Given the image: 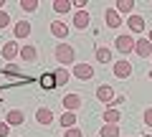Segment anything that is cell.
<instances>
[{"mask_svg": "<svg viewBox=\"0 0 152 137\" xmlns=\"http://www.w3.org/2000/svg\"><path fill=\"white\" fill-rule=\"evenodd\" d=\"M74 76L81 79V81H89V79H94V66L91 64H76L74 66Z\"/></svg>", "mask_w": 152, "mask_h": 137, "instance_id": "obj_4", "label": "cell"}, {"mask_svg": "<svg viewBox=\"0 0 152 137\" xmlns=\"http://www.w3.org/2000/svg\"><path fill=\"white\" fill-rule=\"evenodd\" d=\"M41 86H43V89H53V86H56V79H53V74H46V76L41 79Z\"/></svg>", "mask_w": 152, "mask_h": 137, "instance_id": "obj_26", "label": "cell"}, {"mask_svg": "<svg viewBox=\"0 0 152 137\" xmlns=\"http://www.w3.org/2000/svg\"><path fill=\"white\" fill-rule=\"evenodd\" d=\"M53 79H56V86H61V84L69 81V69L66 66H61V69H56L53 71Z\"/></svg>", "mask_w": 152, "mask_h": 137, "instance_id": "obj_21", "label": "cell"}, {"mask_svg": "<svg viewBox=\"0 0 152 137\" xmlns=\"http://www.w3.org/2000/svg\"><path fill=\"white\" fill-rule=\"evenodd\" d=\"M5 74H8V76H15V79H20V76H23V71L18 69L15 64H8V66H5Z\"/></svg>", "mask_w": 152, "mask_h": 137, "instance_id": "obj_25", "label": "cell"}, {"mask_svg": "<svg viewBox=\"0 0 152 137\" xmlns=\"http://www.w3.org/2000/svg\"><path fill=\"white\" fill-rule=\"evenodd\" d=\"M64 107H66V112H76L79 107H81V97H79V94H66L64 97Z\"/></svg>", "mask_w": 152, "mask_h": 137, "instance_id": "obj_13", "label": "cell"}, {"mask_svg": "<svg viewBox=\"0 0 152 137\" xmlns=\"http://www.w3.org/2000/svg\"><path fill=\"white\" fill-rule=\"evenodd\" d=\"M119 119H122L119 109H112V107H109V109L104 112V125H119Z\"/></svg>", "mask_w": 152, "mask_h": 137, "instance_id": "obj_17", "label": "cell"}, {"mask_svg": "<svg viewBox=\"0 0 152 137\" xmlns=\"http://www.w3.org/2000/svg\"><path fill=\"white\" fill-rule=\"evenodd\" d=\"M13 33H15V38H28V36H31V23L28 21H15Z\"/></svg>", "mask_w": 152, "mask_h": 137, "instance_id": "obj_15", "label": "cell"}, {"mask_svg": "<svg viewBox=\"0 0 152 137\" xmlns=\"http://www.w3.org/2000/svg\"><path fill=\"white\" fill-rule=\"evenodd\" d=\"M145 137H152V135H145Z\"/></svg>", "mask_w": 152, "mask_h": 137, "instance_id": "obj_34", "label": "cell"}, {"mask_svg": "<svg viewBox=\"0 0 152 137\" xmlns=\"http://www.w3.org/2000/svg\"><path fill=\"white\" fill-rule=\"evenodd\" d=\"M58 122H61V125L66 127V130H71V127H76V112H64Z\"/></svg>", "mask_w": 152, "mask_h": 137, "instance_id": "obj_19", "label": "cell"}, {"mask_svg": "<svg viewBox=\"0 0 152 137\" xmlns=\"http://www.w3.org/2000/svg\"><path fill=\"white\" fill-rule=\"evenodd\" d=\"M134 53L142 56V59L152 56V43H150L147 38H134Z\"/></svg>", "mask_w": 152, "mask_h": 137, "instance_id": "obj_6", "label": "cell"}, {"mask_svg": "<svg viewBox=\"0 0 152 137\" xmlns=\"http://www.w3.org/2000/svg\"><path fill=\"white\" fill-rule=\"evenodd\" d=\"M96 99H99V102H104V104H112V99H114L112 84H102V86L96 89Z\"/></svg>", "mask_w": 152, "mask_h": 137, "instance_id": "obj_8", "label": "cell"}, {"mask_svg": "<svg viewBox=\"0 0 152 137\" xmlns=\"http://www.w3.org/2000/svg\"><path fill=\"white\" fill-rule=\"evenodd\" d=\"M145 125L152 127V107H150V109H145Z\"/></svg>", "mask_w": 152, "mask_h": 137, "instance_id": "obj_30", "label": "cell"}, {"mask_svg": "<svg viewBox=\"0 0 152 137\" xmlns=\"http://www.w3.org/2000/svg\"><path fill=\"white\" fill-rule=\"evenodd\" d=\"M3 5H5V0H0V10H3Z\"/></svg>", "mask_w": 152, "mask_h": 137, "instance_id": "obj_32", "label": "cell"}, {"mask_svg": "<svg viewBox=\"0 0 152 137\" xmlns=\"http://www.w3.org/2000/svg\"><path fill=\"white\" fill-rule=\"evenodd\" d=\"M127 26H129L132 33H142V31H145V18L137 15V13H132V15L127 18Z\"/></svg>", "mask_w": 152, "mask_h": 137, "instance_id": "obj_9", "label": "cell"}, {"mask_svg": "<svg viewBox=\"0 0 152 137\" xmlns=\"http://www.w3.org/2000/svg\"><path fill=\"white\" fill-rule=\"evenodd\" d=\"M53 56H56V61L64 64V66L76 61V51H74V46H71V43H58V46H56V51H53Z\"/></svg>", "mask_w": 152, "mask_h": 137, "instance_id": "obj_1", "label": "cell"}, {"mask_svg": "<svg viewBox=\"0 0 152 137\" xmlns=\"http://www.w3.org/2000/svg\"><path fill=\"white\" fill-rule=\"evenodd\" d=\"M20 59L26 61V64H33V61L38 59V51H36V46H33V43H26V46L20 48Z\"/></svg>", "mask_w": 152, "mask_h": 137, "instance_id": "obj_12", "label": "cell"}, {"mask_svg": "<svg viewBox=\"0 0 152 137\" xmlns=\"http://www.w3.org/2000/svg\"><path fill=\"white\" fill-rule=\"evenodd\" d=\"M15 56H20V48H18L15 41H8V43L3 46V59H5V61H13Z\"/></svg>", "mask_w": 152, "mask_h": 137, "instance_id": "obj_10", "label": "cell"}, {"mask_svg": "<svg viewBox=\"0 0 152 137\" xmlns=\"http://www.w3.org/2000/svg\"><path fill=\"white\" fill-rule=\"evenodd\" d=\"M64 137H84V135H81V130H79V127H71V130L64 132Z\"/></svg>", "mask_w": 152, "mask_h": 137, "instance_id": "obj_28", "label": "cell"}, {"mask_svg": "<svg viewBox=\"0 0 152 137\" xmlns=\"http://www.w3.org/2000/svg\"><path fill=\"white\" fill-rule=\"evenodd\" d=\"M114 10L132 15V10H134V3H132V0H117V8H114Z\"/></svg>", "mask_w": 152, "mask_h": 137, "instance_id": "obj_20", "label": "cell"}, {"mask_svg": "<svg viewBox=\"0 0 152 137\" xmlns=\"http://www.w3.org/2000/svg\"><path fill=\"white\" fill-rule=\"evenodd\" d=\"M112 71L117 79H129L132 76V64L127 59H119V61H114L112 64Z\"/></svg>", "mask_w": 152, "mask_h": 137, "instance_id": "obj_3", "label": "cell"}, {"mask_svg": "<svg viewBox=\"0 0 152 137\" xmlns=\"http://www.w3.org/2000/svg\"><path fill=\"white\" fill-rule=\"evenodd\" d=\"M71 23H74L76 31H84V28L91 23V15H89V10H76V13H74V21H71Z\"/></svg>", "mask_w": 152, "mask_h": 137, "instance_id": "obj_5", "label": "cell"}, {"mask_svg": "<svg viewBox=\"0 0 152 137\" xmlns=\"http://www.w3.org/2000/svg\"><path fill=\"white\" fill-rule=\"evenodd\" d=\"M20 8L28 13H36L38 10V0H20Z\"/></svg>", "mask_w": 152, "mask_h": 137, "instance_id": "obj_24", "label": "cell"}, {"mask_svg": "<svg viewBox=\"0 0 152 137\" xmlns=\"http://www.w3.org/2000/svg\"><path fill=\"white\" fill-rule=\"evenodd\" d=\"M96 61L109 64V61H112V51H109V48H96Z\"/></svg>", "mask_w": 152, "mask_h": 137, "instance_id": "obj_23", "label": "cell"}, {"mask_svg": "<svg viewBox=\"0 0 152 137\" xmlns=\"http://www.w3.org/2000/svg\"><path fill=\"white\" fill-rule=\"evenodd\" d=\"M51 33H53L56 38H66L69 36V26L64 21H51Z\"/></svg>", "mask_w": 152, "mask_h": 137, "instance_id": "obj_14", "label": "cell"}, {"mask_svg": "<svg viewBox=\"0 0 152 137\" xmlns=\"http://www.w3.org/2000/svg\"><path fill=\"white\" fill-rule=\"evenodd\" d=\"M71 5H74L71 0H56V3H53V10H56V13H69Z\"/></svg>", "mask_w": 152, "mask_h": 137, "instance_id": "obj_22", "label": "cell"}, {"mask_svg": "<svg viewBox=\"0 0 152 137\" xmlns=\"http://www.w3.org/2000/svg\"><path fill=\"white\" fill-rule=\"evenodd\" d=\"M36 119H38V125H43V127H51V125H53V119H56V114L48 109V107H41V109L36 112Z\"/></svg>", "mask_w": 152, "mask_h": 137, "instance_id": "obj_7", "label": "cell"}, {"mask_svg": "<svg viewBox=\"0 0 152 137\" xmlns=\"http://www.w3.org/2000/svg\"><path fill=\"white\" fill-rule=\"evenodd\" d=\"M147 41H150V43H152V31H150V33H147Z\"/></svg>", "mask_w": 152, "mask_h": 137, "instance_id": "obj_31", "label": "cell"}, {"mask_svg": "<svg viewBox=\"0 0 152 137\" xmlns=\"http://www.w3.org/2000/svg\"><path fill=\"white\" fill-rule=\"evenodd\" d=\"M10 135V125L8 122H0V137H8Z\"/></svg>", "mask_w": 152, "mask_h": 137, "instance_id": "obj_29", "label": "cell"}, {"mask_svg": "<svg viewBox=\"0 0 152 137\" xmlns=\"http://www.w3.org/2000/svg\"><path fill=\"white\" fill-rule=\"evenodd\" d=\"M99 137H119V125H104L99 130Z\"/></svg>", "mask_w": 152, "mask_h": 137, "instance_id": "obj_18", "label": "cell"}, {"mask_svg": "<svg viewBox=\"0 0 152 137\" xmlns=\"http://www.w3.org/2000/svg\"><path fill=\"white\" fill-rule=\"evenodd\" d=\"M147 76H150V81H152V69H150V74H147Z\"/></svg>", "mask_w": 152, "mask_h": 137, "instance_id": "obj_33", "label": "cell"}, {"mask_svg": "<svg viewBox=\"0 0 152 137\" xmlns=\"http://www.w3.org/2000/svg\"><path fill=\"white\" fill-rule=\"evenodd\" d=\"M5 122H8L10 127L23 125V122H26V112H20V109H10V112H8V117H5Z\"/></svg>", "mask_w": 152, "mask_h": 137, "instance_id": "obj_11", "label": "cell"}, {"mask_svg": "<svg viewBox=\"0 0 152 137\" xmlns=\"http://www.w3.org/2000/svg\"><path fill=\"white\" fill-rule=\"evenodd\" d=\"M8 26H10V13L0 10V28H8Z\"/></svg>", "mask_w": 152, "mask_h": 137, "instance_id": "obj_27", "label": "cell"}, {"mask_svg": "<svg viewBox=\"0 0 152 137\" xmlns=\"http://www.w3.org/2000/svg\"><path fill=\"white\" fill-rule=\"evenodd\" d=\"M104 18H107V26H109V28H119V26H122V18H119V13L114 10V8H107Z\"/></svg>", "mask_w": 152, "mask_h": 137, "instance_id": "obj_16", "label": "cell"}, {"mask_svg": "<svg viewBox=\"0 0 152 137\" xmlns=\"http://www.w3.org/2000/svg\"><path fill=\"white\" fill-rule=\"evenodd\" d=\"M114 48L119 51V53H132V51H134V38H132V33H122V36H117Z\"/></svg>", "mask_w": 152, "mask_h": 137, "instance_id": "obj_2", "label": "cell"}]
</instances>
